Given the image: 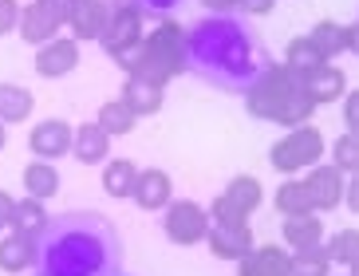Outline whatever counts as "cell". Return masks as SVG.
I'll list each match as a JSON object with an SVG mask.
<instances>
[{
  "mask_svg": "<svg viewBox=\"0 0 359 276\" xmlns=\"http://www.w3.org/2000/svg\"><path fill=\"white\" fill-rule=\"evenodd\" d=\"M233 8L253 12V16H269V12L276 8V0H233Z\"/></svg>",
  "mask_w": 359,
  "mask_h": 276,
  "instance_id": "cell-34",
  "label": "cell"
},
{
  "mask_svg": "<svg viewBox=\"0 0 359 276\" xmlns=\"http://www.w3.org/2000/svg\"><path fill=\"white\" fill-rule=\"evenodd\" d=\"M4 142H8V127L0 123V150H4Z\"/></svg>",
  "mask_w": 359,
  "mask_h": 276,
  "instance_id": "cell-40",
  "label": "cell"
},
{
  "mask_svg": "<svg viewBox=\"0 0 359 276\" xmlns=\"http://www.w3.org/2000/svg\"><path fill=\"white\" fill-rule=\"evenodd\" d=\"M332 166L339 174H359V134H339L332 142Z\"/></svg>",
  "mask_w": 359,
  "mask_h": 276,
  "instance_id": "cell-30",
  "label": "cell"
},
{
  "mask_svg": "<svg viewBox=\"0 0 359 276\" xmlns=\"http://www.w3.org/2000/svg\"><path fill=\"white\" fill-rule=\"evenodd\" d=\"M344 123H348V134H359V87L344 95Z\"/></svg>",
  "mask_w": 359,
  "mask_h": 276,
  "instance_id": "cell-33",
  "label": "cell"
},
{
  "mask_svg": "<svg viewBox=\"0 0 359 276\" xmlns=\"http://www.w3.org/2000/svg\"><path fill=\"white\" fill-rule=\"evenodd\" d=\"M130 202L138 209H166L174 202V186H170V174L166 170H138V181H135V193H130Z\"/></svg>",
  "mask_w": 359,
  "mask_h": 276,
  "instance_id": "cell-12",
  "label": "cell"
},
{
  "mask_svg": "<svg viewBox=\"0 0 359 276\" xmlns=\"http://www.w3.org/2000/svg\"><path fill=\"white\" fill-rule=\"evenodd\" d=\"M16 28H20L24 43L43 48L48 40H55V36H60V28H64V24L48 12V4H43V0H32V4H24V8H20V24H16Z\"/></svg>",
  "mask_w": 359,
  "mask_h": 276,
  "instance_id": "cell-13",
  "label": "cell"
},
{
  "mask_svg": "<svg viewBox=\"0 0 359 276\" xmlns=\"http://www.w3.org/2000/svg\"><path fill=\"white\" fill-rule=\"evenodd\" d=\"M72 154L83 166H99V162H107V154H111V134H107L99 123H79L72 134Z\"/></svg>",
  "mask_w": 359,
  "mask_h": 276,
  "instance_id": "cell-17",
  "label": "cell"
},
{
  "mask_svg": "<svg viewBox=\"0 0 359 276\" xmlns=\"http://www.w3.org/2000/svg\"><path fill=\"white\" fill-rule=\"evenodd\" d=\"M344 205H348L351 213H359V174H351V178L344 181Z\"/></svg>",
  "mask_w": 359,
  "mask_h": 276,
  "instance_id": "cell-35",
  "label": "cell"
},
{
  "mask_svg": "<svg viewBox=\"0 0 359 276\" xmlns=\"http://www.w3.org/2000/svg\"><path fill=\"white\" fill-rule=\"evenodd\" d=\"M280 237H285L288 253H300V249H316V244H324L327 229H324V221H320V213H300V217H285Z\"/></svg>",
  "mask_w": 359,
  "mask_h": 276,
  "instance_id": "cell-15",
  "label": "cell"
},
{
  "mask_svg": "<svg viewBox=\"0 0 359 276\" xmlns=\"http://www.w3.org/2000/svg\"><path fill=\"white\" fill-rule=\"evenodd\" d=\"M36 256H40V249H36L32 237L8 233L0 241V272H28L36 265Z\"/></svg>",
  "mask_w": 359,
  "mask_h": 276,
  "instance_id": "cell-20",
  "label": "cell"
},
{
  "mask_svg": "<svg viewBox=\"0 0 359 276\" xmlns=\"http://www.w3.org/2000/svg\"><path fill=\"white\" fill-rule=\"evenodd\" d=\"M72 134H75L72 123H64V118H43V123L32 127L28 146H32L36 158L55 162V158H64V154H72Z\"/></svg>",
  "mask_w": 359,
  "mask_h": 276,
  "instance_id": "cell-7",
  "label": "cell"
},
{
  "mask_svg": "<svg viewBox=\"0 0 359 276\" xmlns=\"http://www.w3.org/2000/svg\"><path fill=\"white\" fill-rule=\"evenodd\" d=\"M225 198H229V202H237L245 213H249V217H253V213L261 209V202H264V186L253 178V174H237V178L225 186Z\"/></svg>",
  "mask_w": 359,
  "mask_h": 276,
  "instance_id": "cell-27",
  "label": "cell"
},
{
  "mask_svg": "<svg viewBox=\"0 0 359 276\" xmlns=\"http://www.w3.org/2000/svg\"><path fill=\"white\" fill-rule=\"evenodd\" d=\"M138 40H142V12H138L135 4L111 8L107 32L99 36V43H103V52H107V55H118V52H127V48H135Z\"/></svg>",
  "mask_w": 359,
  "mask_h": 276,
  "instance_id": "cell-6",
  "label": "cell"
},
{
  "mask_svg": "<svg viewBox=\"0 0 359 276\" xmlns=\"http://www.w3.org/2000/svg\"><path fill=\"white\" fill-rule=\"evenodd\" d=\"M79 67V43L72 36H55L43 48H36V75L43 79H64Z\"/></svg>",
  "mask_w": 359,
  "mask_h": 276,
  "instance_id": "cell-8",
  "label": "cell"
},
{
  "mask_svg": "<svg viewBox=\"0 0 359 276\" xmlns=\"http://www.w3.org/2000/svg\"><path fill=\"white\" fill-rule=\"evenodd\" d=\"M36 111V95L20 83H0V123L4 127H16V123H28Z\"/></svg>",
  "mask_w": 359,
  "mask_h": 276,
  "instance_id": "cell-19",
  "label": "cell"
},
{
  "mask_svg": "<svg viewBox=\"0 0 359 276\" xmlns=\"http://www.w3.org/2000/svg\"><path fill=\"white\" fill-rule=\"evenodd\" d=\"M118 99H123L138 118L142 115H158L162 103H166V87L150 83V79H142V75H127V83H123V95Z\"/></svg>",
  "mask_w": 359,
  "mask_h": 276,
  "instance_id": "cell-16",
  "label": "cell"
},
{
  "mask_svg": "<svg viewBox=\"0 0 359 276\" xmlns=\"http://www.w3.org/2000/svg\"><path fill=\"white\" fill-rule=\"evenodd\" d=\"M20 0H0V36L16 32V24H20Z\"/></svg>",
  "mask_w": 359,
  "mask_h": 276,
  "instance_id": "cell-32",
  "label": "cell"
},
{
  "mask_svg": "<svg viewBox=\"0 0 359 276\" xmlns=\"http://www.w3.org/2000/svg\"><path fill=\"white\" fill-rule=\"evenodd\" d=\"M162 229L174 244H201L210 233V213L201 209L198 202H170L162 209Z\"/></svg>",
  "mask_w": 359,
  "mask_h": 276,
  "instance_id": "cell-4",
  "label": "cell"
},
{
  "mask_svg": "<svg viewBox=\"0 0 359 276\" xmlns=\"http://www.w3.org/2000/svg\"><path fill=\"white\" fill-rule=\"evenodd\" d=\"M348 52L359 55V24H348Z\"/></svg>",
  "mask_w": 359,
  "mask_h": 276,
  "instance_id": "cell-38",
  "label": "cell"
},
{
  "mask_svg": "<svg viewBox=\"0 0 359 276\" xmlns=\"http://www.w3.org/2000/svg\"><path fill=\"white\" fill-rule=\"evenodd\" d=\"M95 123L107 130L111 138H123V134H130L135 130V123H138V115L130 111L123 99H107L103 106H99V115H95Z\"/></svg>",
  "mask_w": 359,
  "mask_h": 276,
  "instance_id": "cell-26",
  "label": "cell"
},
{
  "mask_svg": "<svg viewBox=\"0 0 359 276\" xmlns=\"http://www.w3.org/2000/svg\"><path fill=\"white\" fill-rule=\"evenodd\" d=\"M273 205L280 217H300V213H316L312 209V202H308V190L300 178H285L280 186H276L273 193Z\"/></svg>",
  "mask_w": 359,
  "mask_h": 276,
  "instance_id": "cell-24",
  "label": "cell"
},
{
  "mask_svg": "<svg viewBox=\"0 0 359 276\" xmlns=\"http://www.w3.org/2000/svg\"><path fill=\"white\" fill-rule=\"evenodd\" d=\"M205 213H210V225H225V229H233V225H249V213H245L237 202H229L225 193H217Z\"/></svg>",
  "mask_w": 359,
  "mask_h": 276,
  "instance_id": "cell-31",
  "label": "cell"
},
{
  "mask_svg": "<svg viewBox=\"0 0 359 276\" xmlns=\"http://www.w3.org/2000/svg\"><path fill=\"white\" fill-rule=\"evenodd\" d=\"M12 205H16V198H12L8 190H0V229H8V221H12Z\"/></svg>",
  "mask_w": 359,
  "mask_h": 276,
  "instance_id": "cell-37",
  "label": "cell"
},
{
  "mask_svg": "<svg viewBox=\"0 0 359 276\" xmlns=\"http://www.w3.org/2000/svg\"><path fill=\"white\" fill-rule=\"evenodd\" d=\"M288 276H332V256L324 253V244L300 249V253H292V272Z\"/></svg>",
  "mask_w": 359,
  "mask_h": 276,
  "instance_id": "cell-28",
  "label": "cell"
},
{
  "mask_svg": "<svg viewBox=\"0 0 359 276\" xmlns=\"http://www.w3.org/2000/svg\"><path fill=\"white\" fill-rule=\"evenodd\" d=\"M245 106L253 118H269L276 127H304L316 115V103L308 99L304 83L288 71L285 64H269L253 79V87L245 91Z\"/></svg>",
  "mask_w": 359,
  "mask_h": 276,
  "instance_id": "cell-1",
  "label": "cell"
},
{
  "mask_svg": "<svg viewBox=\"0 0 359 276\" xmlns=\"http://www.w3.org/2000/svg\"><path fill=\"white\" fill-rule=\"evenodd\" d=\"M300 83H304L308 99H312L316 106H327V103H336V99H344V95H348V71H339L336 64L316 67V71H312V75H304Z\"/></svg>",
  "mask_w": 359,
  "mask_h": 276,
  "instance_id": "cell-11",
  "label": "cell"
},
{
  "mask_svg": "<svg viewBox=\"0 0 359 276\" xmlns=\"http://www.w3.org/2000/svg\"><path fill=\"white\" fill-rule=\"evenodd\" d=\"M43 4H48V12H52V16H55L60 24H67V20H72L75 0H43Z\"/></svg>",
  "mask_w": 359,
  "mask_h": 276,
  "instance_id": "cell-36",
  "label": "cell"
},
{
  "mask_svg": "<svg viewBox=\"0 0 359 276\" xmlns=\"http://www.w3.org/2000/svg\"><path fill=\"white\" fill-rule=\"evenodd\" d=\"M308 40H312V48H316L320 55H324L327 64L336 60L339 52H348V24H336V20H320L312 32H308Z\"/></svg>",
  "mask_w": 359,
  "mask_h": 276,
  "instance_id": "cell-23",
  "label": "cell"
},
{
  "mask_svg": "<svg viewBox=\"0 0 359 276\" xmlns=\"http://www.w3.org/2000/svg\"><path fill=\"white\" fill-rule=\"evenodd\" d=\"M324 146H327L324 134L312 123L292 127L285 138H276L273 146H269V166L276 174H285V178H296L300 170H308V166H316L324 158Z\"/></svg>",
  "mask_w": 359,
  "mask_h": 276,
  "instance_id": "cell-3",
  "label": "cell"
},
{
  "mask_svg": "<svg viewBox=\"0 0 359 276\" xmlns=\"http://www.w3.org/2000/svg\"><path fill=\"white\" fill-rule=\"evenodd\" d=\"M304 190H308V202H312V209L316 213H332L344 205V174L336 170V166H324V162H316V166H308L304 178Z\"/></svg>",
  "mask_w": 359,
  "mask_h": 276,
  "instance_id": "cell-5",
  "label": "cell"
},
{
  "mask_svg": "<svg viewBox=\"0 0 359 276\" xmlns=\"http://www.w3.org/2000/svg\"><path fill=\"white\" fill-rule=\"evenodd\" d=\"M348 276H359V256H355V261L348 265Z\"/></svg>",
  "mask_w": 359,
  "mask_h": 276,
  "instance_id": "cell-41",
  "label": "cell"
},
{
  "mask_svg": "<svg viewBox=\"0 0 359 276\" xmlns=\"http://www.w3.org/2000/svg\"><path fill=\"white\" fill-rule=\"evenodd\" d=\"M12 233H20V237H40L48 233V209H43V202H36V198H24V202L12 205V221H8Z\"/></svg>",
  "mask_w": 359,
  "mask_h": 276,
  "instance_id": "cell-21",
  "label": "cell"
},
{
  "mask_svg": "<svg viewBox=\"0 0 359 276\" xmlns=\"http://www.w3.org/2000/svg\"><path fill=\"white\" fill-rule=\"evenodd\" d=\"M24 193L36 198V202H52L55 193H60V170H55V162H43V158H32L24 166Z\"/></svg>",
  "mask_w": 359,
  "mask_h": 276,
  "instance_id": "cell-18",
  "label": "cell"
},
{
  "mask_svg": "<svg viewBox=\"0 0 359 276\" xmlns=\"http://www.w3.org/2000/svg\"><path fill=\"white\" fill-rule=\"evenodd\" d=\"M107 20H111V4L107 0H75L72 8V40H99V36L107 32Z\"/></svg>",
  "mask_w": 359,
  "mask_h": 276,
  "instance_id": "cell-14",
  "label": "cell"
},
{
  "mask_svg": "<svg viewBox=\"0 0 359 276\" xmlns=\"http://www.w3.org/2000/svg\"><path fill=\"white\" fill-rule=\"evenodd\" d=\"M292 253L285 244H253V253L237 261V276H288Z\"/></svg>",
  "mask_w": 359,
  "mask_h": 276,
  "instance_id": "cell-9",
  "label": "cell"
},
{
  "mask_svg": "<svg viewBox=\"0 0 359 276\" xmlns=\"http://www.w3.org/2000/svg\"><path fill=\"white\" fill-rule=\"evenodd\" d=\"M205 244H210V253L217 256V261H241V256L253 253V229L249 225H233V229H225V225H210V233H205Z\"/></svg>",
  "mask_w": 359,
  "mask_h": 276,
  "instance_id": "cell-10",
  "label": "cell"
},
{
  "mask_svg": "<svg viewBox=\"0 0 359 276\" xmlns=\"http://www.w3.org/2000/svg\"><path fill=\"white\" fill-rule=\"evenodd\" d=\"M201 4H205L210 12H229L233 8V0H201Z\"/></svg>",
  "mask_w": 359,
  "mask_h": 276,
  "instance_id": "cell-39",
  "label": "cell"
},
{
  "mask_svg": "<svg viewBox=\"0 0 359 276\" xmlns=\"http://www.w3.org/2000/svg\"><path fill=\"white\" fill-rule=\"evenodd\" d=\"M182 71H186V32L174 20H162L154 32L142 36V60H138L135 75L166 87Z\"/></svg>",
  "mask_w": 359,
  "mask_h": 276,
  "instance_id": "cell-2",
  "label": "cell"
},
{
  "mask_svg": "<svg viewBox=\"0 0 359 276\" xmlns=\"http://www.w3.org/2000/svg\"><path fill=\"white\" fill-rule=\"evenodd\" d=\"M135 181H138V166L130 158H111L103 166V193L115 198V202H123V198L135 193Z\"/></svg>",
  "mask_w": 359,
  "mask_h": 276,
  "instance_id": "cell-22",
  "label": "cell"
},
{
  "mask_svg": "<svg viewBox=\"0 0 359 276\" xmlns=\"http://www.w3.org/2000/svg\"><path fill=\"white\" fill-rule=\"evenodd\" d=\"M324 253L332 256V265H351L359 256V229H339L324 237Z\"/></svg>",
  "mask_w": 359,
  "mask_h": 276,
  "instance_id": "cell-29",
  "label": "cell"
},
{
  "mask_svg": "<svg viewBox=\"0 0 359 276\" xmlns=\"http://www.w3.org/2000/svg\"><path fill=\"white\" fill-rule=\"evenodd\" d=\"M280 64H285L296 79H304V75H312L316 67H324L327 60L316 52V48H312V40H308V36H296V40L288 43V52H285V60H280Z\"/></svg>",
  "mask_w": 359,
  "mask_h": 276,
  "instance_id": "cell-25",
  "label": "cell"
}]
</instances>
